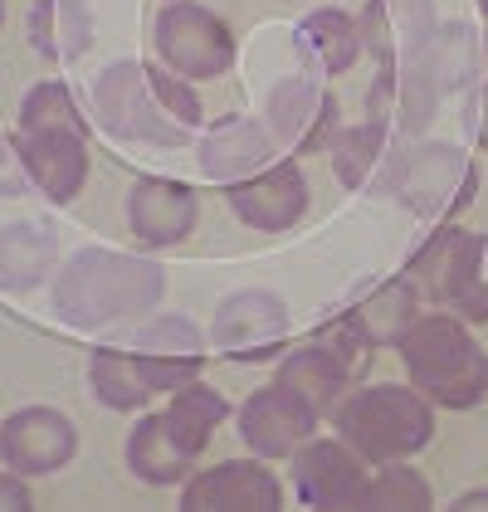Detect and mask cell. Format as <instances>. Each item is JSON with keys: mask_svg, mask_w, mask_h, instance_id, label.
<instances>
[{"mask_svg": "<svg viewBox=\"0 0 488 512\" xmlns=\"http://www.w3.org/2000/svg\"><path fill=\"white\" fill-rule=\"evenodd\" d=\"M166 293V274L152 259L113 254V249H83L54 278V313L69 327H108L118 317L157 308Z\"/></svg>", "mask_w": 488, "mask_h": 512, "instance_id": "1", "label": "cell"}, {"mask_svg": "<svg viewBox=\"0 0 488 512\" xmlns=\"http://www.w3.org/2000/svg\"><path fill=\"white\" fill-rule=\"evenodd\" d=\"M30 181L40 186L54 205L79 196L83 176H88V132L69 98V88L59 79L35 83L20 103V137H15Z\"/></svg>", "mask_w": 488, "mask_h": 512, "instance_id": "2", "label": "cell"}, {"mask_svg": "<svg viewBox=\"0 0 488 512\" xmlns=\"http://www.w3.org/2000/svg\"><path fill=\"white\" fill-rule=\"evenodd\" d=\"M415 391L449 410H469L488 395V356L459 317H420L396 342Z\"/></svg>", "mask_w": 488, "mask_h": 512, "instance_id": "3", "label": "cell"}, {"mask_svg": "<svg viewBox=\"0 0 488 512\" xmlns=\"http://www.w3.org/2000/svg\"><path fill=\"white\" fill-rule=\"evenodd\" d=\"M337 430L362 459L391 464V459H410L415 449L430 444L435 415H430V400L420 391L366 386L337 410Z\"/></svg>", "mask_w": 488, "mask_h": 512, "instance_id": "4", "label": "cell"}, {"mask_svg": "<svg viewBox=\"0 0 488 512\" xmlns=\"http://www.w3.org/2000/svg\"><path fill=\"white\" fill-rule=\"evenodd\" d=\"M93 108L103 127L118 137V142H137V147H181L186 142V127L166 113L147 83V69L118 59L108 64L98 83H93Z\"/></svg>", "mask_w": 488, "mask_h": 512, "instance_id": "5", "label": "cell"}, {"mask_svg": "<svg viewBox=\"0 0 488 512\" xmlns=\"http://www.w3.org/2000/svg\"><path fill=\"white\" fill-rule=\"evenodd\" d=\"M386 20H391V44L401 54V118L406 127H425L435 113L440 83H435V15L430 0H386Z\"/></svg>", "mask_w": 488, "mask_h": 512, "instance_id": "6", "label": "cell"}, {"mask_svg": "<svg viewBox=\"0 0 488 512\" xmlns=\"http://www.w3.org/2000/svg\"><path fill=\"white\" fill-rule=\"evenodd\" d=\"M157 54L181 79H215L235 64V40L210 10L176 0L157 15Z\"/></svg>", "mask_w": 488, "mask_h": 512, "instance_id": "7", "label": "cell"}, {"mask_svg": "<svg viewBox=\"0 0 488 512\" xmlns=\"http://www.w3.org/2000/svg\"><path fill=\"white\" fill-rule=\"evenodd\" d=\"M401 200H406L415 215H454L464 210L474 191H479V171L474 161L464 157L459 147H415L406 152V161L396 166V181H391Z\"/></svg>", "mask_w": 488, "mask_h": 512, "instance_id": "8", "label": "cell"}, {"mask_svg": "<svg viewBox=\"0 0 488 512\" xmlns=\"http://www.w3.org/2000/svg\"><path fill=\"white\" fill-rule=\"evenodd\" d=\"M484 235L469 230H440L430 235V244L410 259V288L435 298V303H464L479 283H484Z\"/></svg>", "mask_w": 488, "mask_h": 512, "instance_id": "9", "label": "cell"}, {"mask_svg": "<svg viewBox=\"0 0 488 512\" xmlns=\"http://www.w3.org/2000/svg\"><path fill=\"white\" fill-rule=\"evenodd\" d=\"M293 488L308 508H362L366 498V473L362 459L352 454V444L337 439H303L293 449Z\"/></svg>", "mask_w": 488, "mask_h": 512, "instance_id": "10", "label": "cell"}, {"mask_svg": "<svg viewBox=\"0 0 488 512\" xmlns=\"http://www.w3.org/2000/svg\"><path fill=\"white\" fill-rule=\"evenodd\" d=\"M74 449H79L74 425H69L59 410H44V405L15 410V415L0 425V459H5V469L25 473V478L64 469V464L74 459Z\"/></svg>", "mask_w": 488, "mask_h": 512, "instance_id": "11", "label": "cell"}, {"mask_svg": "<svg viewBox=\"0 0 488 512\" xmlns=\"http://www.w3.org/2000/svg\"><path fill=\"white\" fill-rule=\"evenodd\" d=\"M186 512H274L284 508V488L279 478L254 464V459H230L215 469L196 473L181 493Z\"/></svg>", "mask_w": 488, "mask_h": 512, "instance_id": "12", "label": "cell"}, {"mask_svg": "<svg viewBox=\"0 0 488 512\" xmlns=\"http://www.w3.org/2000/svg\"><path fill=\"white\" fill-rule=\"evenodd\" d=\"M288 337V308L274 293H235L220 303L215 327H210V342L235 361H259V356H274Z\"/></svg>", "mask_w": 488, "mask_h": 512, "instance_id": "13", "label": "cell"}, {"mask_svg": "<svg viewBox=\"0 0 488 512\" xmlns=\"http://www.w3.org/2000/svg\"><path fill=\"white\" fill-rule=\"evenodd\" d=\"M313 430H318V410H313L308 400H298L288 386H279V381L264 386V391H254L240 410L244 444H249L254 454H264V459L293 454Z\"/></svg>", "mask_w": 488, "mask_h": 512, "instance_id": "14", "label": "cell"}, {"mask_svg": "<svg viewBox=\"0 0 488 512\" xmlns=\"http://www.w3.org/2000/svg\"><path fill=\"white\" fill-rule=\"evenodd\" d=\"M303 205H308V181L293 161L254 171L230 191V210L254 230H288L303 215Z\"/></svg>", "mask_w": 488, "mask_h": 512, "instance_id": "15", "label": "cell"}, {"mask_svg": "<svg viewBox=\"0 0 488 512\" xmlns=\"http://www.w3.org/2000/svg\"><path fill=\"white\" fill-rule=\"evenodd\" d=\"M127 220H132V235L142 244H181V239L196 230V196L191 186L181 181H137L132 196H127Z\"/></svg>", "mask_w": 488, "mask_h": 512, "instance_id": "16", "label": "cell"}, {"mask_svg": "<svg viewBox=\"0 0 488 512\" xmlns=\"http://www.w3.org/2000/svg\"><path fill=\"white\" fill-rule=\"evenodd\" d=\"M269 147H274L269 132L254 118H230L201 142V171L210 181H244V176L264 171Z\"/></svg>", "mask_w": 488, "mask_h": 512, "instance_id": "17", "label": "cell"}, {"mask_svg": "<svg viewBox=\"0 0 488 512\" xmlns=\"http://www.w3.org/2000/svg\"><path fill=\"white\" fill-rule=\"evenodd\" d=\"M191 464H196V454L176 439V430L166 425V415H147L132 430V439H127V469L137 473L142 483H157V488L181 483Z\"/></svg>", "mask_w": 488, "mask_h": 512, "instance_id": "18", "label": "cell"}, {"mask_svg": "<svg viewBox=\"0 0 488 512\" xmlns=\"http://www.w3.org/2000/svg\"><path fill=\"white\" fill-rule=\"evenodd\" d=\"M54 254H59V244L40 225H30V220L0 225V288H10V293L40 288L54 269Z\"/></svg>", "mask_w": 488, "mask_h": 512, "instance_id": "19", "label": "cell"}, {"mask_svg": "<svg viewBox=\"0 0 488 512\" xmlns=\"http://www.w3.org/2000/svg\"><path fill=\"white\" fill-rule=\"evenodd\" d=\"M30 44L44 59H79L93 44V15L83 0H35L30 10Z\"/></svg>", "mask_w": 488, "mask_h": 512, "instance_id": "20", "label": "cell"}, {"mask_svg": "<svg viewBox=\"0 0 488 512\" xmlns=\"http://www.w3.org/2000/svg\"><path fill=\"white\" fill-rule=\"evenodd\" d=\"M298 49L313 64H323V74H347L357 64V54H362V30L342 10H313L298 25Z\"/></svg>", "mask_w": 488, "mask_h": 512, "instance_id": "21", "label": "cell"}, {"mask_svg": "<svg viewBox=\"0 0 488 512\" xmlns=\"http://www.w3.org/2000/svg\"><path fill=\"white\" fill-rule=\"evenodd\" d=\"M225 395L220 391H210L201 376L191 381V386H181V391L171 395V405H166L162 415H166V425L176 430V439L191 449V454H201L205 444H210V430L225 420Z\"/></svg>", "mask_w": 488, "mask_h": 512, "instance_id": "22", "label": "cell"}, {"mask_svg": "<svg viewBox=\"0 0 488 512\" xmlns=\"http://www.w3.org/2000/svg\"><path fill=\"white\" fill-rule=\"evenodd\" d=\"M279 386H288L298 400H308V405L323 415L327 405L337 400V391L347 386V371L313 342V347H303V352L284 356V366H279Z\"/></svg>", "mask_w": 488, "mask_h": 512, "instance_id": "23", "label": "cell"}, {"mask_svg": "<svg viewBox=\"0 0 488 512\" xmlns=\"http://www.w3.org/2000/svg\"><path fill=\"white\" fill-rule=\"evenodd\" d=\"M352 322H357V332H362L371 347H396L410 332V322H415V288L410 283L376 288L362 308L352 313Z\"/></svg>", "mask_w": 488, "mask_h": 512, "instance_id": "24", "label": "cell"}, {"mask_svg": "<svg viewBox=\"0 0 488 512\" xmlns=\"http://www.w3.org/2000/svg\"><path fill=\"white\" fill-rule=\"evenodd\" d=\"M88 376H93L98 400H103V405H113V410H142V405H147V395H157L152 391V381H147V371H142V356L93 352Z\"/></svg>", "mask_w": 488, "mask_h": 512, "instance_id": "25", "label": "cell"}, {"mask_svg": "<svg viewBox=\"0 0 488 512\" xmlns=\"http://www.w3.org/2000/svg\"><path fill=\"white\" fill-rule=\"evenodd\" d=\"M323 108V88L313 83V74H293L269 93V127L284 147H298L308 137V127Z\"/></svg>", "mask_w": 488, "mask_h": 512, "instance_id": "26", "label": "cell"}, {"mask_svg": "<svg viewBox=\"0 0 488 512\" xmlns=\"http://www.w3.org/2000/svg\"><path fill=\"white\" fill-rule=\"evenodd\" d=\"M362 508H376V512H391V508L425 512V508H430V483H425L415 469H406L401 459H391L386 469L366 483Z\"/></svg>", "mask_w": 488, "mask_h": 512, "instance_id": "27", "label": "cell"}, {"mask_svg": "<svg viewBox=\"0 0 488 512\" xmlns=\"http://www.w3.org/2000/svg\"><path fill=\"white\" fill-rule=\"evenodd\" d=\"M381 137H386V122L366 118L362 127H352V132H342V137L332 142V166H337L342 186H362L366 181V171L381 157Z\"/></svg>", "mask_w": 488, "mask_h": 512, "instance_id": "28", "label": "cell"}, {"mask_svg": "<svg viewBox=\"0 0 488 512\" xmlns=\"http://www.w3.org/2000/svg\"><path fill=\"white\" fill-rule=\"evenodd\" d=\"M142 356H201V332L186 317H157L137 332Z\"/></svg>", "mask_w": 488, "mask_h": 512, "instance_id": "29", "label": "cell"}, {"mask_svg": "<svg viewBox=\"0 0 488 512\" xmlns=\"http://www.w3.org/2000/svg\"><path fill=\"white\" fill-rule=\"evenodd\" d=\"M469 64H474L469 25H445V30H435V83H440V88L464 83L469 79Z\"/></svg>", "mask_w": 488, "mask_h": 512, "instance_id": "30", "label": "cell"}, {"mask_svg": "<svg viewBox=\"0 0 488 512\" xmlns=\"http://www.w3.org/2000/svg\"><path fill=\"white\" fill-rule=\"evenodd\" d=\"M318 347H323V352L347 371V381H357V376L366 371V361H371V342L357 332V322H352V317H342V322L323 327V332H318Z\"/></svg>", "mask_w": 488, "mask_h": 512, "instance_id": "31", "label": "cell"}, {"mask_svg": "<svg viewBox=\"0 0 488 512\" xmlns=\"http://www.w3.org/2000/svg\"><path fill=\"white\" fill-rule=\"evenodd\" d=\"M147 83H152L157 103H162V108L181 122V127H196V122H201V98L186 88V79H181V74H171L166 64H147Z\"/></svg>", "mask_w": 488, "mask_h": 512, "instance_id": "32", "label": "cell"}, {"mask_svg": "<svg viewBox=\"0 0 488 512\" xmlns=\"http://www.w3.org/2000/svg\"><path fill=\"white\" fill-rule=\"evenodd\" d=\"M142 371L152 391H181L201 376V356H142Z\"/></svg>", "mask_w": 488, "mask_h": 512, "instance_id": "33", "label": "cell"}, {"mask_svg": "<svg viewBox=\"0 0 488 512\" xmlns=\"http://www.w3.org/2000/svg\"><path fill=\"white\" fill-rule=\"evenodd\" d=\"M25 181H30V171H25L20 147H10V142L0 137V196H20V191H25Z\"/></svg>", "mask_w": 488, "mask_h": 512, "instance_id": "34", "label": "cell"}, {"mask_svg": "<svg viewBox=\"0 0 488 512\" xmlns=\"http://www.w3.org/2000/svg\"><path fill=\"white\" fill-rule=\"evenodd\" d=\"M35 508V498H30V488H25V473H0V512H30Z\"/></svg>", "mask_w": 488, "mask_h": 512, "instance_id": "35", "label": "cell"}, {"mask_svg": "<svg viewBox=\"0 0 488 512\" xmlns=\"http://www.w3.org/2000/svg\"><path fill=\"white\" fill-rule=\"evenodd\" d=\"M332 127H337V98H327L323 93V108H318V118H313V127H308V137L298 142V152H318L327 137H332Z\"/></svg>", "mask_w": 488, "mask_h": 512, "instance_id": "36", "label": "cell"}, {"mask_svg": "<svg viewBox=\"0 0 488 512\" xmlns=\"http://www.w3.org/2000/svg\"><path fill=\"white\" fill-rule=\"evenodd\" d=\"M454 308L464 317H474V322H488V283H479V288H474L464 303H454Z\"/></svg>", "mask_w": 488, "mask_h": 512, "instance_id": "37", "label": "cell"}, {"mask_svg": "<svg viewBox=\"0 0 488 512\" xmlns=\"http://www.w3.org/2000/svg\"><path fill=\"white\" fill-rule=\"evenodd\" d=\"M469 132L479 137V147L488 152V83H484V98H479V108H474V122H469Z\"/></svg>", "mask_w": 488, "mask_h": 512, "instance_id": "38", "label": "cell"}, {"mask_svg": "<svg viewBox=\"0 0 488 512\" xmlns=\"http://www.w3.org/2000/svg\"><path fill=\"white\" fill-rule=\"evenodd\" d=\"M474 508H488V488H474V493L454 498V512H474Z\"/></svg>", "mask_w": 488, "mask_h": 512, "instance_id": "39", "label": "cell"}, {"mask_svg": "<svg viewBox=\"0 0 488 512\" xmlns=\"http://www.w3.org/2000/svg\"><path fill=\"white\" fill-rule=\"evenodd\" d=\"M479 10H484V20H488V0H479Z\"/></svg>", "mask_w": 488, "mask_h": 512, "instance_id": "40", "label": "cell"}, {"mask_svg": "<svg viewBox=\"0 0 488 512\" xmlns=\"http://www.w3.org/2000/svg\"><path fill=\"white\" fill-rule=\"evenodd\" d=\"M0 15H5V10H0Z\"/></svg>", "mask_w": 488, "mask_h": 512, "instance_id": "41", "label": "cell"}]
</instances>
